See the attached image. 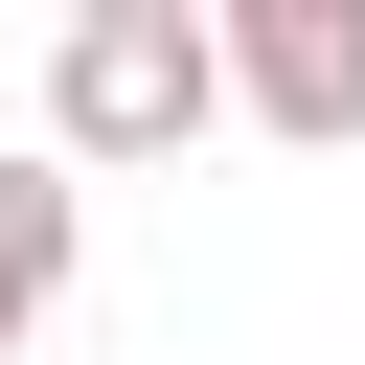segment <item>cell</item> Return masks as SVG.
Returning <instances> with one entry per match:
<instances>
[{
  "instance_id": "1",
  "label": "cell",
  "mask_w": 365,
  "mask_h": 365,
  "mask_svg": "<svg viewBox=\"0 0 365 365\" xmlns=\"http://www.w3.org/2000/svg\"><path fill=\"white\" fill-rule=\"evenodd\" d=\"M228 114V23L205 0H68V46H46V160L91 182V160H182Z\"/></svg>"
},
{
  "instance_id": "2",
  "label": "cell",
  "mask_w": 365,
  "mask_h": 365,
  "mask_svg": "<svg viewBox=\"0 0 365 365\" xmlns=\"http://www.w3.org/2000/svg\"><path fill=\"white\" fill-rule=\"evenodd\" d=\"M228 114L297 137V160H342L365 137V0H228Z\"/></svg>"
},
{
  "instance_id": "3",
  "label": "cell",
  "mask_w": 365,
  "mask_h": 365,
  "mask_svg": "<svg viewBox=\"0 0 365 365\" xmlns=\"http://www.w3.org/2000/svg\"><path fill=\"white\" fill-rule=\"evenodd\" d=\"M68 251H91V182H68V160H0V365L46 342V297H68Z\"/></svg>"
}]
</instances>
